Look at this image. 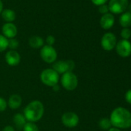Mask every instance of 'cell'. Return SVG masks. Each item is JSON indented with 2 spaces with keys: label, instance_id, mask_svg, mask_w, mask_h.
I'll return each mask as SVG.
<instances>
[{
  "label": "cell",
  "instance_id": "obj_14",
  "mask_svg": "<svg viewBox=\"0 0 131 131\" xmlns=\"http://www.w3.org/2000/svg\"><path fill=\"white\" fill-rule=\"evenodd\" d=\"M7 103L8 107H9L11 110H18L23 103V98L20 95L14 93L9 96Z\"/></svg>",
  "mask_w": 131,
  "mask_h": 131
},
{
  "label": "cell",
  "instance_id": "obj_18",
  "mask_svg": "<svg viewBox=\"0 0 131 131\" xmlns=\"http://www.w3.org/2000/svg\"><path fill=\"white\" fill-rule=\"evenodd\" d=\"M1 15H2L3 19L6 23H13L16 19V13L13 9H3Z\"/></svg>",
  "mask_w": 131,
  "mask_h": 131
},
{
  "label": "cell",
  "instance_id": "obj_11",
  "mask_svg": "<svg viewBox=\"0 0 131 131\" xmlns=\"http://www.w3.org/2000/svg\"><path fill=\"white\" fill-rule=\"evenodd\" d=\"M5 61L9 67H16L21 62V56L16 50H9L5 55Z\"/></svg>",
  "mask_w": 131,
  "mask_h": 131
},
{
  "label": "cell",
  "instance_id": "obj_21",
  "mask_svg": "<svg viewBox=\"0 0 131 131\" xmlns=\"http://www.w3.org/2000/svg\"><path fill=\"white\" fill-rule=\"evenodd\" d=\"M23 131H39V129L36 123L26 122L23 128Z\"/></svg>",
  "mask_w": 131,
  "mask_h": 131
},
{
  "label": "cell",
  "instance_id": "obj_22",
  "mask_svg": "<svg viewBox=\"0 0 131 131\" xmlns=\"http://www.w3.org/2000/svg\"><path fill=\"white\" fill-rule=\"evenodd\" d=\"M19 46V42L16 39L14 38V39H9L8 48L10 49V50H16Z\"/></svg>",
  "mask_w": 131,
  "mask_h": 131
},
{
  "label": "cell",
  "instance_id": "obj_15",
  "mask_svg": "<svg viewBox=\"0 0 131 131\" xmlns=\"http://www.w3.org/2000/svg\"><path fill=\"white\" fill-rule=\"evenodd\" d=\"M13 121L15 126H16V128L19 129H23L24 125L27 122V120L26 119V117L23 115V113H17L13 116Z\"/></svg>",
  "mask_w": 131,
  "mask_h": 131
},
{
  "label": "cell",
  "instance_id": "obj_6",
  "mask_svg": "<svg viewBox=\"0 0 131 131\" xmlns=\"http://www.w3.org/2000/svg\"><path fill=\"white\" fill-rule=\"evenodd\" d=\"M40 57L42 60L47 64H52L57 60L58 53L56 49L51 46L44 45L41 49L39 52Z\"/></svg>",
  "mask_w": 131,
  "mask_h": 131
},
{
  "label": "cell",
  "instance_id": "obj_10",
  "mask_svg": "<svg viewBox=\"0 0 131 131\" xmlns=\"http://www.w3.org/2000/svg\"><path fill=\"white\" fill-rule=\"evenodd\" d=\"M115 48L117 54L122 58H127L131 55V42L129 40L119 41Z\"/></svg>",
  "mask_w": 131,
  "mask_h": 131
},
{
  "label": "cell",
  "instance_id": "obj_8",
  "mask_svg": "<svg viewBox=\"0 0 131 131\" xmlns=\"http://www.w3.org/2000/svg\"><path fill=\"white\" fill-rule=\"evenodd\" d=\"M128 5V0H110L108 8L113 14H121L126 10Z\"/></svg>",
  "mask_w": 131,
  "mask_h": 131
},
{
  "label": "cell",
  "instance_id": "obj_28",
  "mask_svg": "<svg viewBox=\"0 0 131 131\" xmlns=\"http://www.w3.org/2000/svg\"><path fill=\"white\" fill-rule=\"evenodd\" d=\"M108 0H91V2L95 5V6H102V5H104Z\"/></svg>",
  "mask_w": 131,
  "mask_h": 131
},
{
  "label": "cell",
  "instance_id": "obj_27",
  "mask_svg": "<svg viewBox=\"0 0 131 131\" xmlns=\"http://www.w3.org/2000/svg\"><path fill=\"white\" fill-rule=\"evenodd\" d=\"M125 100L126 102L131 105V89L127 90L125 93Z\"/></svg>",
  "mask_w": 131,
  "mask_h": 131
},
{
  "label": "cell",
  "instance_id": "obj_3",
  "mask_svg": "<svg viewBox=\"0 0 131 131\" xmlns=\"http://www.w3.org/2000/svg\"><path fill=\"white\" fill-rule=\"evenodd\" d=\"M59 79V75L52 68L45 69L40 73V80L42 83L46 86L53 87L54 86L58 85Z\"/></svg>",
  "mask_w": 131,
  "mask_h": 131
},
{
  "label": "cell",
  "instance_id": "obj_2",
  "mask_svg": "<svg viewBox=\"0 0 131 131\" xmlns=\"http://www.w3.org/2000/svg\"><path fill=\"white\" fill-rule=\"evenodd\" d=\"M45 113L43 103L38 100H35L29 103L23 110V115L27 122L36 123L39 121Z\"/></svg>",
  "mask_w": 131,
  "mask_h": 131
},
{
  "label": "cell",
  "instance_id": "obj_31",
  "mask_svg": "<svg viewBox=\"0 0 131 131\" xmlns=\"http://www.w3.org/2000/svg\"><path fill=\"white\" fill-rule=\"evenodd\" d=\"M3 10V3L2 0H0V14L2 13Z\"/></svg>",
  "mask_w": 131,
  "mask_h": 131
},
{
  "label": "cell",
  "instance_id": "obj_24",
  "mask_svg": "<svg viewBox=\"0 0 131 131\" xmlns=\"http://www.w3.org/2000/svg\"><path fill=\"white\" fill-rule=\"evenodd\" d=\"M7 107H8V103L6 100L3 97L0 96V113L6 111Z\"/></svg>",
  "mask_w": 131,
  "mask_h": 131
},
{
  "label": "cell",
  "instance_id": "obj_26",
  "mask_svg": "<svg viewBox=\"0 0 131 131\" xmlns=\"http://www.w3.org/2000/svg\"><path fill=\"white\" fill-rule=\"evenodd\" d=\"M99 12H100L101 14H103V15L108 13V12H109L108 6L106 5V4L102 5V6H99Z\"/></svg>",
  "mask_w": 131,
  "mask_h": 131
},
{
  "label": "cell",
  "instance_id": "obj_20",
  "mask_svg": "<svg viewBox=\"0 0 131 131\" xmlns=\"http://www.w3.org/2000/svg\"><path fill=\"white\" fill-rule=\"evenodd\" d=\"M9 39L6 38L3 35L0 34V52H5L8 49Z\"/></svg>",
  "mask_w": 131,
  "mask_h": 131
},
{
  "label": "cell",
  "instance_id": "obj_16",
  "mask_svg": "<svg viewBox=\"0 0 131 131\" xmlns=\"http://www.w3.org/2000/svg\"><path fill=\"white\" fill-rule=\"evenodd\" d=\"M29 45L33 49H41L44 46V40L41 36H32L29 39Z\"/></svg>",
  "mask_w": 131,
  "mask_h": 131
},
{
  "label": "cell",
  "instance_id": "obj_33",
  "mask_svg": "<svg viewBox=\"0 0 131 131\" xmlns=\"http://www.w3.org/2000/svg\"><path fill=\"white\" fill-rule=\"evenodd\" d=\"M129 13H131V4L129 6Z\"/></svg>",
  "mask_w": 131,
  "mask_h": 131
},
{
  "label": "cell",
  "instance_id": "obj_5",
  "mask_svg": "<svg viewBox=\"0 0 131 131\" xmlns=\"http://www.w3.org/2000/svg\"><path fill=\"white\" fill-rule=\"evenodd\" d=\"M75 67V62L72 59L56 60L54 63H52V69L54 70L59 75H62L65 73L73 72Z\"/></svg>",
  "mask_w": 131,
  "mask_h": 131
},
{
  "label": "cell",
  "instance_id": "obj_4",
  "mask_svg": "<svg viewBox=\"0 0 131 131\" xmlns=\"http://www.w3.org/2000/svg\"><path fill=\"white\" fill-rule=\"evenodd\" d=\"M59 82L62 88L67 91L75 90L79 84L77 76L73 72H67L62 75Z\"/></svg>",
  "mask_w": 131,
  "mask_h": 131
},
{
  "label": "cell",
  "instance_id": "obj_17",
  "mask_svg": "<svg viewBox=\"0 0 131 131\" xmlns=\"http://www.w3.org/2000/svg\"><path fill=\"white\" fill-rule=\"evenodd\" d=\"M119 25L123 28H128L131 26V13L129 12L123 13L119 19Z\"/></svg>",
  "mask_w": 131,
  "mask_h": 131
},
{
  "label": "cell",
  "instance_id": "obj_9",
  "mask_svg": "<svg viewBox=\"0 0 131 131\" xmlns=\"http://www.w3.org/2000/svg\"><path fill=\"white\" fill-rule=\"evenodd\" d=\"M116 37L113 32H106L105 33L100 41V44L102 48L106 51L113 50L116 45Z\"/></svg>",
  "mask_w": 131,
  "mask_h": 131
},
{
  "label": "cell",
  "instance_id": "obj_30",
  "mask_svg": "<svg viewBox=\"0 0 131 131\" xmlns=\"http://www.w3.org/2000/svg\"><path fill=\"white\" fill-rule=\"evenodd\" d=\"M107 131H121V129H118V128H116V127H113V126H112L110 129H109Z\"/></svg>",
  "mask_w": 131,
  "mask_h": 131
},
{
  "label": "cell",
  "instance_id": "obj_19",
  "mask_svg": "<svg viewBox=\"0 0 131 131\" xmlns=\"http://www.w3.org/2000/svg\"><path fill=\"white\" fill-rule=\"evenodd\" d=\"M98 125H99V127L103 130H108L109 129L112 127V124L110 120V118H107V117L101 118L98 123Z\"/></svg>",
  "mask_w": 131,
  "mask_h": 131
},
{
  "label": "cell",
  "instance_id": "obj_13",
  "mask_svg": "<svg viewBox=\"0 0 131 131\" xmlns=\"http://www.w3.org/2000/svg\"><path fill=\"white\" fill-rule=\"evenodd\" d=\"M114 22H115V19L112 13H106L103 15V16L101 17L100 20V24L103 29L107 30L113 26Z\"/></svg>",
  "mask_w": 131,
  "mask_h": 131
},
{
  "label": "cell",
  "instance_id": "obj_23",
  "mask_svg": "<svg viewBox=\"0 0 131 131\" xmlns=\"http://www.w3.org/2000/svg\"><path fill=\"white\" fill-rule=\"evenodd\" d=\"M120 36L123 38V39L128 40L131 37V30L129 28H123L121 30Z\"/></svg>",
  "mask_w": 131,
  "mask_h": 131
},
{
  "label": "cell",
  "instance_id": "obj_1",
  "mask_svg": "<svg viewBox=\"0 0 131 131\" xmlns=\"http://www.w3.org/2000/svg\"><path fill=\"white\" fill-rule=\"evenodd\" d=\"M110 120L112 126L118 129H128L131 127V112L127 109L119 106L110 113Z\"/></svg>",
  "mask_w": 131,
  "mask_h": 131
},
{
  "label": "cell",
  "instance_id": "obj_29",
  "mask_svg": "<svg viewBox=\"0 0 131 131\" xmlns=\"http://www.w3.org/2000/svg\"><path fill=\"white\" fill-rule=\"evenodd\" d=\"M2 131H15V128L11 125H7L3 129Z\"/></svg>",
  "mask_w": 131,
  "mask_h": 131
},
{
  "label": "cell",
  "instance_id": "obj_7",
  "mask_svg": "<svg viewBox=\"0 0 131 131\" xmlns=\"http://www.w3.org/2000/svg\"><path fill=\"white\" fill-rule=\"evenodd\" d=\"M61 122L63 126L67 128H74L80 123L79 116L73 111L65 112L61 116Z\"/></svg>",
  "mask_w": 131,
  "mask_h": 131
},
{
  "label": "cell",
  "instance_id": "obj_12",
  "mask_svg": "<svg viewBox=\"0 0 131 131\" xmlns=\"http://www.w3.org/2000/svg\"><path fill=\"white\" fill-rule=\"evenodd\" d=\"M2 32H3V35L6 38L10 39H14L18 33V29L16 26L13 23H6L3 26Z\"/></svg>",
  "mask_w": 131,
  "mask_h": 131
},
{
  "label": "cell",
  "instance_id": "obj_25",
  "mask_svg": "<svg viewBox=\"0 0 131 131\" xmlns=\"http://www.w3.org/2000/svg\"><path fill=\"white\" fill-rule=\"evenodd\" d=\"M46 45L52 46L56 42V39H55V37L53 36L49 35L46 39Z\"/></svg>",
  "mask_w": 131,
  "mask_h": 131
},
{
  "label": "cell",
  "instance_id": "obj_32",
  "mask_svg": "<svg viewBox=\"0 0 131 131\" xmlns=\"http://www.w3.org/2000/svg\"><path fill=\"white\" fill-rule=\"evenodd\" d=\"M52 89H53V90H55V91H58L59 90V85H56V86H54L53 87H52Z\"/></svg>",
  "mask_w": 131,
  "mask_h": 131
}]
</instances>
